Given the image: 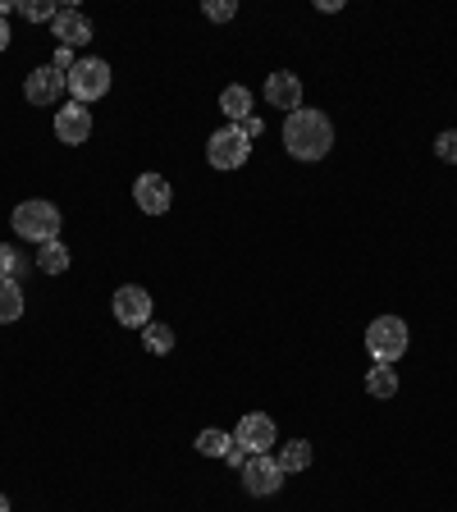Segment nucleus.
I'll return each instance as SVG.
<instances>
[{
    "mask_svg": "<svg viewBox=\"0 0 457 512\" xmlns=\"http://www.w3.org/2000/svg\"><path fill=\"white\" fill-rule=\"evenodd\" d=\"M334 147V124L325 110H293L284 119V151L293 160H325Z\"/></svg>",
    "mask_w": 457,
    "mask_h": 512,
    "instance_id": "f257e3e1",
    "label": "nucleus"
},
{
    "mask_svg": "<svg viewBox=\"0 0 457 512\" xmlns=\"http://www.w3.org/2000/svg\"><path fill=\"white\" fill-rule=\"evenodd\" d=\"M407 348H412V330H407L403 316H375L371 325H366V352H371L375 366L403 362Z\"/></svg>",
    "mask_w": 457,
    "mask_h": 512,
    "instance_id": "f03ea898",
    "label": "nucleus"
},
{
    "mask_svg": "<svg viewBox=\"0 0 457 512\" xmlns=\"http://www.w3.org/2000/svg\"><path fill=\"white\" fill-rule=\"evenodd\" d=\"M14 234L19 238H28V243H55L60 238V229H64V215H60V206L55 202H46V197H32V202H19L14 206Z\"/></svg>",
    "mask_w": 457,
    "mask_h": 512,
    "instance_id": "7ed1b4c3",
    "label": "nucleus"
},
{
    "mask_svg": "<svg viewBox=\"0 0 457 512\" xmlns=\"http://www.w3.org/2000/svg\"><path fill=\"white\" fill-rule=\"evenodd\" d=\"M69 96H74L78 106H92V101H101V96L110 92V64L106 60H96V55H78V64L69 69Z\"/></svg>",
    "mask_w": 457,
    "mask_h": 512,
    "instance_id": "20e7f679",
    "label": "nucleus"
},
{
    "mask_svg": "<svg viewBox=\"0 0 457 512\" xmlns=\"http://www.w3.org/2000/svg\"><path fill=\"white\" fill-rule=\"evenodd\" d=\"M247 156H252V138L243 133V124L215 128L211 142H206V160H211V170H243Z\"/></svg>",
    "mask_w": 457,
    "mask_h": 512,
    "instance_id": "39448f33",
    "label": "nucleus"
},
{
    "mask_svg": "<svg viewBox=\"0 0 457 512\" xmlns=\"http://www.w3.org/2000/svg\"><path fill=\"white\" fill-rule=\"evenodd\" d=\"M243 490L252 499H270V494L284 490V467H279L275 453H252L243 462Z\"/></svg>",
    "mask_w": 457,
    "mask_h": 512,
    "instance_id": "423d86ee",
    "label": "nucleus"
},
{
    "mask_svg": "<svg viewBox=\"0 0 457 512\" xmlns=\"http://www.w3.org/2000/svg\"><path fill=\"white\" fill-rule=\"evenodd\" d=\"M110 311H115V320L128 325V330H147L151 325V293L142 284H119L115 298H110Z\"/></svg>",
    "mask_w": 457,
    "mask_h": 512,
    "instance_id": "0eeeda50",
    "label": "nucleus"
},
{
    "mask_svg": "<svg viewBox=\"0 0 457 512\" xmlns=\"http://www.w3.org/2000/svg\"><path fill=\"white\" fill-rule=\"evenodd\" d=\"M234 439L247 448V453H275V444H279V426L270 421L266 412H247L243 421H238Z\"/></svg>",
    "mask_w": 457,
    "mask_h": 512,
    "instance_id": "6e6552de",
    "label": "nucleus"
},
{
    "mask_svg": "<svg viewBox=\"0 0 457 512\" xmlns=\"http://www.w3.org/2000/svg\"><path fill=\"white\" fill-rule=\"evenodd\" d=\"M64 92H69V78H64L55 64H42V69H32L28 83H23V96H28V106H55Z\"/></svg>",
    "mask_w": 457,
    "mask_h": 512,
    "instance_id": "1a4fd4ad",
    "label": "nucleus"
},
{
    "mask_svg": "<svg viewBox=\"0 0 457 512\" xmlns=\"http://www.w3.org/2000/svg\"><path fill=\"white\" fill-rule=\"evenodd\" d=\"M133 202H138L142 215H165L174 206L170 179H160V174H138V183H133Z\"/></svg>",
    "mask_w": 457,
    "mask_h": 512,
    "instance_id": "9d476101",
    "label": "nucleus"
},
{
    "mask_svg": "<svg viewBox=\"0 0 457 512\" xmlns=\"http://www.w3.org/2000/svg\"><path fill=\"white\" fill-rule=\"evenodd\" d=\"M55 138H60L64 147H83V142L92 138V110L78 106V101L60 106L55 110Z\"/></svg>",
    "mask_w": 457,
    "mask_h": 512,
    "instance_id": "9b49d317",
    "label": "nucleus"
},
{
    "mask_svg": "<svg viewBox=\"0 0 457 512\" xmlns=\"http://www.w3.org/2000/svg\"><path fill=\"white\" fill-rule=\"evenodd\" d=\"M266 106L275 110H302V78L288 74V69H275V74H266Z\"/></svg>",
    "mask_w": 457,
    "mask_h": 512,
    "instance_id": "f8f14e48",
    "label": "nucleus"
},
{
    "mask_svg": "<svg viewBox=\"0 0 457 512\" xmlns=\"http://www.w3.org/2000/svg\"><path fill=\"white\" fill-rule=\"evenodd\" d=\"M51 37L60 46H69V51H78V46L92 42V19H87L83 10H60L51 23Z\"/></svg>",
    "mask_w": 457,
    "mask_h": 512,
    "instance_id": "ddd939ff",
    "label": "nucleus"
},
{
    "mask_svg": "<svg viewBox=\"0 0 457 512\" xmlns=\"http://www.w3.org/2000/svg\"><path fill=\"white\" fill-rule=\"evenodd\" d=\"M311 462H316V453H311L307 439H284V448H279V467H284V476H302Z\"/></svg>",
    "mask_w": 457,
    "mask_h": 512,
    "instance_id": "4468645a",
    "label": "nucleus"
},
{
    "mask_svg": "<svg viewBox=\"0 0 457 512\" xmlns=\"http://www.w3.org/2000/svg\"><path fill=\"white\" fill-rule=\"evenodd\" d=\"M220 110H224V119H229V124H243V119L252 115V92H247L243 83H229L220 92Z\"/></svg>",
    "mask_w": 457,
    "mask_h": 512,
    "instance_id": "2eb2a0df",
    "label": "nucleus"
},
{
    "mask_svg": "<svg viewBox=\"0 0 457 512\" xmlns=\"http://www.w3.org/2000/svg\"><path fill=\"white\" fill-rule=\"evenodd\" d=\"M23 288H19V279H0V325H14V320L23 316Z\"/></svg>",
    "mask_w": 457,
    "mask_h": 512,
    "instance_id": "dca6fc26",
    "label": "nucleus"
},
{
    "mask_svg": "<svg viewBox=\"0 0 457 512\" xmlns=\"http://www.w3.org/2000/svg\"><path fill=\"white\" fill-rule=\"evenodd\" d=\"M366 394L371 398H394L398 394V371L394 366H371V371H366Z\"/></svg>",
    "mask_w": 457,
    "mask_h": 512,
    "instance_id": "f3484780",
    "label": "nucleus"
},
{
    "mask_svg": "<svg viewBox=\"0 0 457 512\" xmlns=\"http://www.w3.org/2000/svg\"><path fill=\"white\" fill-rule=\"evenodd\" d=\"M37 270H42V275H64V270H69V247H64L60 238L42 243L37 247Z\"/></svg>",
    "mask_w": 457,
    "mask_h": 512,
    "instance_id": "a211bd4d",
    "label": "nucleus"
},
{
    "mask_svg": "<svg viewBox=\"0 0 457 512\" xmlns=\"http://www.w3.org/2000/svg\"><path fill=\"white\" fill-rule=\"evenodd\" d=\"M142 348H147L151 357H165V352H174V330H170V325H160V320H151L147 330H142Z\"/></svg>",
    "mask_w": 457,
    "mask_h": 512,
    "instance_id": "6ab92c4d",
    "label": "nucleus"
},
{
    "mask_svg": "<svg viewBox=\"0 0 457 512\" xmlns=\"http://www.w3.org/2000/svg\"><path fill=\"white\" fill-rule=\"evenodd\" d=\"M229 439H234V435H224V430L206 426L202 435H197V453H202V458H224V448H229Z\"/></svg>",
    "mask_w": 457,
    "mask_h": 512,
    "instance_id": "aec40b11",
    "label": "nucleus"
},
{
    "mask_svg": "<svg viewBox=\"0 0 457 512\" xmlns=\"http://www.w3.org/2000/svg\"><path fill=\"white\" fill-rule=\"evenodd\" d=\"M19 14L28 23H55V14H60V5L55 0H23L19 5Z\"/></svg>",
    "mask_w": 457,
    "mask_h": 512,
    "instance_id": "412c9836",
    "label": "nucleus"
},
{
    "mask_svg": "<svg viewBox=\"0 0 457 512\" xmlns=\"http://www.w3.org/2000/svg\"><path fill=\"white\" fill-rule=\"evenodd\" d=\"M202 14H206L211 23H229V19L238 14V0H206Z\"/></svg>",
    "mask_w": 457,
    "mask_h": 512,
    "instance_id": "4be33fe9",
    "label": "nucleus"
},
{
    "mask_svg": "<svg viewBox=\"0 0 457 512\" xmlns=\"http://www.w3.org/2000/svg\"><path fill=\"white\" fill-rule=\"evenodd\" d=\"M435 156L444 160V165H457V128H448V133L435 138Z\"/></svg>",
    "mask_w": 457,
    "mask_h": 512,
    "instance_id": "5701e85b",
    "label": "nucleus"
},
{
    "mask_svg": "<svg viewBox=\"0 0 457 512\" xmlns=\"http://www.w3.org/2000/svg\"><path fill=\"white\" fill-rule=\"evenodd\" d=\"M19 275V247L0 243V279H14Z\"/></svg>",
    "mask_w": 457,
    "mask_h": 512,
    "instance_id": "b1692460",
    "label": "nucleus"
},
{
    "mask_svg": "<svg viewBox=\"0 0 457 512\" xmlns=\"http://www.w3.org/2000/svg\"><path fill=\"white\" fill-rule=\"evenodd\" d=\"M247 458H252V453H247V448L238 444V439H229V448H224V462H229V467H238V471H243V462H247Z\"/></svg>",
    "mask_w": 457,
    "mask_h": 512,
    "instance_id": "393cba45",
    "label": "nucleus"
},
{
    "mask_svg": "<svg viewBox=\"0 0 457 512\" xmlns=\"http://www.w3.org/2000/svg\"><path fill=\"white\" fill-rule=\"evenodd\" d=\"M243 133H247V138H252V142H256V138H261V133H266V119H256V115H247V119H243Z\"/></svg>",
    "mask_w": 457,
    "mask_h": 512,
    "instance_id": "a878e982",
    "label": "nucleus"
},
{
    "mask_svg": "<svg viewBox=\"0 0 457 512\" xmlns=\"http://www.w3.org/2000/svg\"><path fill=\"white\" fill-rule=\"evenodd\" d=\"M14 42V32H10V19H0V51H10Z\"/></svg>",
    "mask_w": 457,
    "mask_h": 512,
    "instance_id": "bb28decb",
    "label": "nucleus"
},
{
    "mask_svg": "<svg viewBox=\"0 0 457 512\" xmlns=\"http://www.w3.org/2000/svg\"><path fill=\"white\" fill-rule=\"evenodd\" d=\"M10 14H19V0H0V19H10Z\"/></svg>",
    "mask_w": 457,
    "mask_h": 512,
    "instance_id": "cd10ccee",
    "label": "nucleus"
},
{
    "mask_svg": "<svg viewBox=\"0 0 457 512\" xmlns=\"http://www.w3.org/2000/svg\"><path fill=\"white\" fill-rule=\"evenodd\" d=\"M0 512H10V494H0Z\"/></svg>",
    "mask_w": 457,
    "mask_h": 512,
    "instance_id": "c85d7f7f",
    "label": "nucleus"
}]
</instances>
